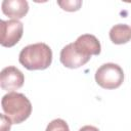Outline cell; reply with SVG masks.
Instances as JSON below:
<instances>
[{"instance_id": "cell-1", "label": "cell", "mask_w": 131, "mask_h": 131, "mask_svg": "<svg viewBox=\"0 0 131 131\" xmlns=\"http://www.w3.org/2000/svg\"><path fill=\"white\" fill-rule=\"evenodd\" d=\"M18 60L27 70H45L51 64L52 51L47 44L42 42L30 44L21 49Z\"/></svg>"}, {"instance_id": "cell-2", "label": "cell", "mask_w": 131, "mask_h": 131, "mask_svg": "<svg viewBox=\"0 0 131 131\" xmlns=\"http://www.w3.org/2000/svg\"><path fill=\"white\" fill-rule=\"evenodd\" d=\"M1 106L12 124L26 121L32 113V104L29 98L18 92H9L1 99Z\"/></svg>"}, {"instance_id": "cell-3", "label": "cell", "mask_w": 131, "mask_h": 131, "mask_svg": "<svg viewBox=\"0 0 131 131\" xmlns=\"http://www.w3.org/2000/svg\"><path fill=\"white\" fill-rule=\"evenodd\" d=\"M95 81L103 89H116L124 81V72L119 64L106 62L95 72Z\"/></svg>"}, {"instance_id": "cell-4", "label": "cell", "mask_w": 131, "mask_h": 131, "mask_svg": "<svg viewBox=\"0 0 131 131\" xmlns=\"http://www.w3.org/2000/svg\"><path fill=\"white\" fill-rule=\"evenodd\" d=\"M24 33V25L17 19L0 21V44L4 47H12L18 43Z\"/></svg>"}, {"instance_id": "cell-5", "label": "cell", "mask_w": 131, "mask_h": 131, "mask_svg": "<svg viewBox=\"0 0 131 131\" xmlns=\"http://www.w3.org/2000/svg\"><path fill=\"white\" fill-rule=\"evenodd\" d=\"M24 82L25 76L17 68L9 66L1 71L0 86L3 90L8 92H14L24 85Z\"/></svg>"}, {"instance_id": "cell-6", "label": "cell", "mask_w": 131, "mask_h": 131, "mask_svg": "<svg viewBox=\"0 0 131 131\" xmlns=\"http://www.w3.org/2000/svg\"><path fill=\"white\" fill-rule=\"evenodd\" d=\"M73 43L77 52L85 57L91 58V55H98L101 51V46L98 39L91 34L81 35Z\"/></svg>"}, {"instance_id": "cell-7", "label": "cell", "mask_w": 131, "mask_h": 131, "mask_svg": "<svg viewBox=\"0 0 131 131\" xmlns=\"http://www.w3.org/2000/svg\"><path fill=\"white\" fill-rule=\"evenodd\" d=\"M60 62L69 69H78L89 61V57H85L77 52L74 47V43H70L64 46L60 51Z\"/></svg>"}, {"instance_id": "cell-8", "label": "cell", "mask_w": 131, "mask_h": 131, "mask_svg": "<svg viewBox=\"0 0 131 131\" xmlns=\"http://www.w3.org/2000/svg\"><path fill=\"white\" fill-rule=\"evenodd\" d=\"M2 12L13 19L23 18L29 11V4L26 0H4L1 4Z\"/></svg>"}, {"instance_id": "cell-9", "label": "cell", "mask_w": 131, "mask_h": 131, "mask_svg": "<svg viewBox=\"0 0 131 131\" xmlns=\"http://www.w3.org/2000/svg\"><path fill=\"white\" fill-rule=\"evenodd\" d=\"M110 39L114 44H125L131 40V27L125 24H118L110 30Z\"/></svg>"}, {"instance_id": "cell-10", "label": "cell", "mask_w": 131, "mask_h": 131, "mask_svg": "<svg viewBox=\"0 0 131 131\" xmlns=\"http://www.w3.org/2000/svg\"><path fill=\"white\" fill-rule=\"evenodd\" d=\"M45 131H70V129L64 120L54 119L47 125Z\"/></svg>"}, {"instance_id": "cell-11", "label": "cell", "mask_w": 131, "mask_h": 131, "mask_svg": "<svg viewBox=\"0 0 131 131\" xmlns=\"http://www.w3.org/2000/svg\"><path fill=\"white\" fill-rule=\"evenodd\" d=\"M57 4L66 11H77L82 5V1H58Z\"/></svg>"}, {"instance_id": "cell-12", "label": "cell", "mask_w": 131, "mask_h": 131, "mask_svg": "<svg viewBox=\"0 0 131 131\" xmlns=\"http://www.w3.org/2000/svg\"><path fill=\"white\" fill-rule=\"evenodd\" d=\"M79 131H99V130H98V128H96L94 126L86 125V126H83L82 128H80Z\"/></svg>"}]
</instances>
